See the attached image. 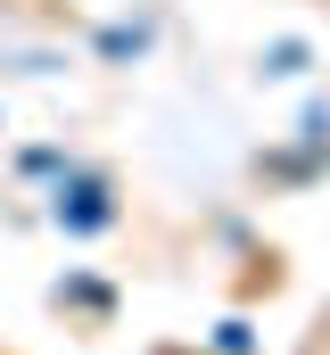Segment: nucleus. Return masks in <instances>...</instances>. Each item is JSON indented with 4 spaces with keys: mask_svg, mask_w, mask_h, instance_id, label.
Wrapping results in <instances>:
<instances>
[{
    "mask_svg": "<svg viewBox=\"0 0 330 355\" xmlns=\"http://www.w3.org/2000/svg\"><path fill=\"white\" fill-rule=\"evenodd\" d=\"M264 75H306V50H297V42H272V58H264Z\"/></svg>",
    "mask_w": 330,
    "mask_h": 355,
    "instance_id": "nucleus-1",
    "label": "nucleus"
},
{
    "mask_svg": "<svg viewBox=\"0 0 330 355\" xmlns=\"http://www.w3.org/2000/svg\"><path fill=\"white\" fill-rule=\"evenodd\" d=\"M165 355H173V347H165Z\"/></svg>",
    "mask_w": 330,
    "mask_h": 355,
    "instance_id": "nucleus-2",
    "label": "nucleus"
}]
</instances>
